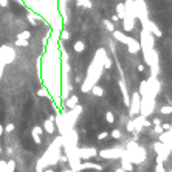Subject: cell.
Wrapping results in <instances>:
<instances>
[{
    "label": "cell",
    "mask_w": 172,
    "mask_h": 172,
    "mask_svg": "<svg viewBox=\"0 0 172 172\" xmlns=\"http://www.w3.org/2000/svg\"><path fill=\"white\" fill-rule=\"evenodd\" d=\"M104 25H105V28H107L110 33H113V31H115V25H113L110 20H104Z\"/></svg>",
    "instance_id": "cell-25"
},
{
    "label": "cell",
    "mask_w": 172,
    "mask_h": 172,
    "mask_svg": "<svg viewBox=\"0 0 172 172\" xmlns=\"http://www.w3.org/2000/svg\"><path fill=\"white\" fill-rule=\"evenodd\" d=\"M31 37V33L30 31H22L20 34H17V39H20V41H28Z\"/></svg>",
    "instance_id": "cell-21"
},
{
    "label": "cell",
    "mask_w": 172,
    "mask_h": 172,
    "mask_svg": "<svg viewBox=\"0 0 172 172\" xmlns=\"http://www.w3.org/2000/svg\"><path fill=\"white\" fill-rule=\"evenodd\" d=\"M44 130L47 133H54L56 132V126H54V115H51L48 119L44 121Z\"/></svg>",
    "instance_id": "cell-8"
},
{
    "label": "cell",
    "mask_w": 172,
    "mask_h": 172,
    "mask_svg": "<svg viewBox=\"0 0 172 172\" xmlns=\"http://www.w3.org/2000/svg\"><path fill=\"white\" fill-rule=\"evenodd\" d=\"M37 96H41V98H50L48 88H47V87H41V88L37 90Z\"/></svg>",
    "instance_id": "cell-20"
},
{
    "label": "cell",
    "mask_w": 172,
    "mask_h": 172,
    "mask_svg": "<svg viewBox=\"0 0 172 172\" xmlns=\"http://www.w3.org/2000/svg\"><path fill=\"white\" fill-rule=\"evenodd\" d=\"M76 155L79 157V160H84V161H88L92 158H95L98 155V149H95L93 146H88V147H76Z\"/></svg>",
    "instance_id": "cell-5"
},
{
    "label": "cell",
    "mask_w": 172,
    "mask_h": 172,
    "mask_svg": "<svg viewBox=\"0 0 172 172\" xmlns=\"http://www.w3.org/2000/svg\"><path fill=\"white\" fill-rule=\"evenodd\" d=\"M155 172H166L163 163H157V167H155Z\"/></svg>",
    "instance_id": "cell-33"
},
{
    "label": "cell",
    "mask_w": 172,
    "mask_h": 172,
    "mask_svg": "<svg viewBox=\"0 0 172 172\" xmlns=\"http://www.w3.org/2000/svg\"><path fill=\"white\" fill-rule=\"evenodd\" d=\"M42 132H44V129H42L41 126H36V127L33 129L31 136H33V140H34L36 144H41V143H42Z\"/></svg>",
    "instance_id": "cell-11"
},
{
    "label": "cell",
    "mask_w": 172,
    "mask_h": 172,
    "mask_svg": "<svg viewBox=\"0 0 172 172\" xmlns=\"http://www.w3.org/2000/svg\"><path fill=\"white\" fill-rule=\"evenodd\" d=\"M16 170V161L14 160H8L6 166H5V172H14Z\"/></svg>",
    "instance_id": "cell-19"
},
{
    "label": "cell",
    "mask_w": 172,
    "mask_h": 172,
    "mask_svg": "<svg viewBox=\"0 0 172 172\" xmlns=\"http://www.w3.org/2000/svg\"><path fill=\"white\" fill-rule=\"evenodd\" d=\"M16 47H28V41H20V39H17V41H16Z\"/></svg>",
    "instance_id": "cell-30"
},
{
    "label": "cell",
    "mask_w": 172,
    "mask_h": 172,
    "mask_svg": "<svg viewBox=\"0 0 172 172\" xmlns=\"http://www.w3.org/2000/svg\"><path fill=\"white\" fill-rule=\"evenodd\" d=\"M61 172H71V169H70V167H65V169H62Z\"/></svg>",
    "instance_id": "cell-42"
},
{
    "label": "cell",
    "mask_w": 172,
    "mask_h": 172,
    "mask_svg": "<svg viewBox=\"0 0 172 172\" xmlns=\"http://www.w3.org/2000/svg\"><path fill=\"white\" fill-rule=\"evenodd\" d=\"M44 172H54V170H53V169H50V167H48V169H45V170H44Z\"/></svg>",
    "instance_id": "cell-43"
},
{
    "label": "cell",
    "mask_w": 172,
    "mask_h": 172,
    "mask_svg": "<svg viewBox=\"0 0 172 172\" xmlns=\"http://www.w3.org/2000/svg\"><path fill=\"white\" fill-rule=\"evenodd\" d=\"M92 95L93 96H96V98H101V96H104V90H102V87H99L98 84L95 85V87H92Z\"/></svg>",
    "instance_id": "cell-16"
},
{
    "label": "cell",
    "mask_w": 172,
    "mask_h": 172,
    "mask_svg": "<svg viewBox=\"0 0 172 172\" xmlns=\"http://www.w3.org/2000/svg\"><path fill=\"white\" fill-rule=\"evenodd\" d=\"M158 136H160L158 143H161V144L166 146V147H170V146H172V133H170V132H163V133H160Z\"/></svg>",
    "instance_id": "cell-9"
},
{
    "label": "cell",
    "mask_w": 172,
    "mask_h": 172,
    "mask_svg": "<svg viewBox=\"0 0 172 172\" xmlns=\"http://www.w3.org/2000/svg\"><path fill=\"white\" fill-rule=\"evenodd\" d=\"M116 172H124V170H123V169L119 167V169H116Z\"/></svg>",
    "instance_id": "cell-44"
},
{
    "label": "cell",
    "mask_w": 172,
    "mask_h": 172,
    "mask_svg": "<svg viewBox=\"0 0 172 172\" xmlns=\"http://www.w3.org/2000/svg\"><path fill=\"white\" fill-rule=\"evenodd\" d=\"M121 160V169L124 170V172H133V164L130 163V160L127 158V155H124L123 158H119Z\"/></svg>",
    "instance_id": "cell-14"
},
{
    "label": "cell",
    "mask_w": 172,
    "mask_h": 172,
    "mask_svg": "<svg viewBox=\"0 0 172 172\" xmlns=\"http://www.w3.org/2000/svg\"><path fill=\"white\" fill-rule=\"evenodd\" d=\"M126 129H127V132H129V133H135V129H133V123H132V119L126 124Z\"/></svg>",
    "instance_id": "cell-28"
},
{
    "label": "cell",
    "mask_w": 172,
    "mask_h": 172,
    "mask_svg": "<svg viewBox=\"0 0 172 172\" xmlns=\"http://www.w3.org/2000/svg\"><path fill=\"white\" fill-rule=\"evenodd\" d=\"M78 104H79V98H78L76 95H71L68 99H65V104H64V105H65L67 110H71V109H75Z\"/></svg>",
    "instance_id": "cell-13"
},
{
    "label": "cell",
    "mask_w": 172,
    "mask_h": 172,
    "mask_svg": "<svg viewBox=\"0 0 172 172\" xmlns=\"http://www.w3.org/2000/svg\"><path fill=\"white\" fill-rule=\"evenodd\" d=\"M5 62H3V59L0 58V79H2V75H3V70H5Z\"/></svg>",
    "instance_id": "cell-34"
},
{
    "label": "cell",
    "mask_w": 172,
    "mask_h": 172,
    "mask_svg": "<svg viewBox=\"0 0 172 172\" xmlns=\"http://www.w3.org/2000/svg\"><path fill=\"white\" fill-rule=\"evenodd\" d=\"M153 133H155V135H160V133H163V129H161V126H153Z\"/></svg>",
    "instance_id": "cell-35"
},
{
    "label": "cell",
    "mask_w": 172,
    "mask_h": 172,
    "mask_svg": "<svg viewBox=\"0 0 172 172\" xmlns=\"http://www.w3.org/2000/svg\"><path fill=\"white\" fill-rule=\"evenodd\" d=\"M102 67H104L105 70H110V68H112V59L107 56V53H104V56H102Z\"/></svg>",
    "instance_id": "cell-17"
},
{
    "label": "cell",
    "mask_w": 172,
    "mask_h": 172,
    "mask_svg": "<svg viewBox=\"0 0 172 172\" xmlns=\"http://www.w3.org/2000/svg\"><path fill=\"white\" fill-rule=\"evenodd\" d=\"M3 132H5V130H3V126H2V124H0V136H2V135H3Z\"/></svg>",
    "instance_id": "cell-41"
},
{
    "label": "cell",
    "mask_w": 172,
    "mask_h": 172,
    "mask_svg": "<svg viewBox=\"0 0 172 172\" xmlns=\"http://www.w3.org/2000/svg\"><path fill=\"white\" fill-rule=\"evenodd\" d=\"M105 121H107L109 124H113V123H115V115H113V112L109 110V112L105 113Z\"/></svg>",
    "instance_id": "cell-22"
},
{
    "label": "cell",
    "mask_w": 172,
    "mask_h": 172,
    "mask_svg": "<svg viewBox=\"0 0 172 172\" xmlns=\"http://www.w3.org/2000/svg\"><path fill=\"white\" fill-rule=\"evenodd\" d=\"M163 132H170V123H161Z\"/></svg>",
    "instance_id": "cell-31"
},
{
    "label": "cell",
    "mask_w": 172,
    "mask_h": 172,
    "mask_svg": "<svg viewBox=\"0 0 172 172\" xmlns=\"http://www.w3.org/2000/svg\"><path fill=\"white\" fill-rule=\"evenodd\" d=\"M0 58L3 59L5 64H11V62L14 61V58H16L14 50H13L11 47H8V45H3L2 48H0Z\"/></svg>",
    "instance_id": "cell-7"
},
{
    "label": "cell",
    "mask_w": 172,
    "mask_h": 172,
    "mask_svg": "<svg viewBox=\"0 0 172 172\" xmlns=\"http://www.w3.org/2000/svg\"><path fill=\"white\" fill-rule=\"evenodd\" d=\"M140 102H141V98H140V95H138V92H135L133 95H132V98H130V102H129V115L132 116V118H135V116H138L140 115Z\"/></svg>",
    "instance_id": "cell-6"
},
{
    "label": "cell",
    "mask_w": 172,
    "mask_h": 172,
    "mask_svg": "<svg viewBox=\"0 0 172 172\" xmlns=\"http://www.w3.org/2000/svg\"><path fill=\"white\" fill-rule=\"evenodd\" d=\"M70 37H71V34H70L67 30H64V31L61 33V39H62V41H68Z\"/></svg>",
    "instance_id": "cell-27"
},
{
    "label": "cell",
    "mask_w": 172,
    "mask_h": 172,
    "mask_svg": "<svg viewBox=\"0 0 172 172\" xmlns=\"http://www.w3.org/2000/svg\"><path fill=\"white\" fill-rule=\"evenodd\" d=\"M150 124H153V126H161V119H160V118H153V119L150 121Z\"/></svg>",
    "instance_id": "cell-36"
},
{
    "label": "cell",
    "mask_w": 172,
    "mask_h": 172,
    "mask_svg": "<svg viewBox=\"0 0 172 172\" xmlns=\"http://www.w3.org/2000/svg\"><path fill=\"white\" fill-rule=\"evenodd\" d=\"M104 53H105L104 48H99V50L96 51V56H95L93 62H92L90 67H88L87 78H85V81H84V84H82V87H81V90H82L84 93L90 92L92 87H95L96 82H98V79L101 78V71L104 70V67H102V56H104Z\"/></svg>",
    "instance_id": "cell-1"
},
{
    "label": "cell",
    "mask_w": 172,
    "mask_h": 172,
    "mask_svg": "<svg viewBox=\"0 0 172 172\" xmlns=\"http://www.w3.org/2000/svg\"><path fill=\"white\" fill-rule=\"evenodd\" d=\"M118 85H119V88H121V92H123L124 104H126V107H129V102H130V96H129V93H127V87H126V82H124V79H119V81H118Z\"/></svg>",
    "instance_id": "cell-10"
},
{
    "label": "cell",
    "mask_w": 172,
    "mask_h": 172,
    "mask_svg": "<svg viewBox=\"0 0 172 172\" xmlns=\"http://www.w3.org/2000/svg\"><path fill=\"white\" fill-rule=\"evenodd\" d=\"M109 135H110L112 138H115V140H119V138L123 136V133H121V132H119L118 129H113V130H112V132H110Z\"/></svg>",
    "instance_id": "cell-24"
},
{
    "label": "cell",
    "mask_w": 172,
    "mask_h": 172,
    "mask_svg": "<svg viewBox=\"0 0 172 172\" xmlns=\"http://www.w3.org/2000/svg\"><path fill=\"white\" fill-rule=\"evenodd\" d=\"M73 50H75L76 53H82V51L85 50V44H84L82 41H78V42H75V45H73Z\"/></svg>",
    "instance_id": "cell-18"
},
{
    "label": "cell",
    "mask_w": 172,
    "mask_h": 172,
    "mask_svg": "<svg viewBox=\"0 0 172 172\" xmlns=\"http://www.w3.org/2000/svg\"><path fill=\"white\" fill-rule=\"evenodd\" d=\"M113 37H115L116 41H119V42L126 44V45H127V48H129V53L136 54V53L140 51V42H138V41H135L133 37L126 36V34H123L121 31H116V30L113 31Z\"/></svg>",
    "instance_id": "cell-2"
},
{
    "label": "cell",
    "mask_w": 172,
    "mask_h": 172,
    "mask_svg": "<svg viewBox=\"0 0 172 172\" xmlns=\"http://www.w3.org/2000/svg\"><path fill=\"white\" fill-rule=\"evenodd\" d=\"M160 113H163V115H170V113H172V107H170V105H163V107L160 109Z\"/></svg>",
    "instance_id": "cell-23"
},
{
    "label": "cell",
    "mask_w": 172,
    "mask_h": 172,
    "mask_svg": "<svg viewBox=\"0 0 172 172\" xmlns=\"http://www.w3.org/2000/svg\"><path fill=\"white\" fill-rule=\"evenodd\" d=\"M3 130H5L6 133H11V132L14 130V124H13V123H8V124L3 127Z\"/></svg>",
    "instance_id": "cell-29"
},
{
    "label": "cell",
    "mask_w": 172,
    "mask_h": 172,
    "mask_svg": "<svg viewBox=\"0 0 172 172\" xmlns=\"http://www.w3.org/2000/svg\"><path fill=\"white\" fill-rule=\"evenodd\" d=\"M143 121H144V116H141V115H138V116L132 118V123H133V129H135V133L141 132V129H143Z\"/></svg>",
    "instance_id": "cell-15"
},
{
    "label": "cell",
    "mask_w": 172,
    "mask_h": 172,
    "mask_svg": "<svg viewBox=\"0 0 172 172\" xmlns=\"http://www.w3.org/2000/svg\"><path fill=\"white\" fill-rule=\"evenodd\" d=\"M84 169H95V170H102V166L98 164V163H93V161H85L82 164H79V172L84 170Z\"/></svg>",
    "instance_id": "cell-12"
},
{
    "label": "cell",
    "mask_w": 172,
    "mask_h": 172,
    "mask_svg": "<svg viewBox=\"0 0 172 172\" xmlns=\"http://www.w3.org/2000/svg\"><path fill=\"white\" fill-rule=\"evenodd\" d=\"M98 155L101 158L105 160H116V158H123L126 155V149L124 147H112V149H102L98 152Z\"/></svg>",
    "instance_id": "cell-4"
},
{
    "label": "cell",
    "mask_w": 172,
    "mask_h": 172,
    "mask_svg": "<svg viewBox=\"0 0 172 172\" xmlns=\"http://www.w3.org/2000/svg\"><path fill=\"white\" fill-rule=\"evenodd\" d=\"M136 70H138V71H140V73H144V70H146V67H144V65H143V64H140V65H138V67H136Z\"/></svg>",
    "instance_id": "cell-37"
},
{
    "label": "cell",
    "mask_w": 172,
    "mask_h": 172,
    "mask_svg": "<svg viewBox=\"0 0 172 172\" xmlns=\"http://www.w3.org/2000/svg\"><path fill=\"white\" fill-rule=\"evenodd\" d=\"M118 20H119V17H118V16H116V14H115V16H113V17H112V20H110V22H112V24H113V22H118Z\"/></svg>",
    "instance_id": "cell-39"
},
{
    "label": "cell",
    "mask_w": 172,
    "mask_h": 172,
    "mask_svg": "<svg viewBox=\"0 0 172 172\" xmlns=\"http://www.w3.org/2000/svg\"><path fill=\"white\" fill-rule=\"evenodd\" d=\"M116 11H118V17L119 19H124V5H118V8H116Z\"/></svg>",
    "instance_id": "cell-26"
},
{
    "label": "cell",
    "mask_w": 172,
    "mask_h": 172,
    "mask_svg": "<svg viewBox=\"0 0 172 172\" xmlns=\"http://www.w3.org/2000/svg\"><path fill=\"white\" fill-rule=\"evenodd\" d=\"M107 136H109V132H105V130H104V132H99V133H98V136H96V138H98V140H99V141H101V140H105V138H107Z\"/></svg>",
    "instance_id": "cell-32"
},
{
    "label": "cell",
    "mask_w": 172,
    "mask_h": 172,
    "mask_svg": "<svg viewBox=\"0 0 172 172\" xmlns=\"http://www.w3.org/2000/svg\"><path fill=\"white\" fill-rule=\"evenodd\" d=\"M59 161L65 163V161H67V157H65V155H61V157H59Z\"/></svg>",
    "instance_id": "cell-40"
},
{
    "label": "cell",
    "mask_w": 172,
    "mask_h": 172,
    "mask_svg": "<svg viewBox=\"0 0 172 172\" xmlns=\"http://www.w3.org/2000/svg\"><path fill=\"white\" fill-rule=\"evenodd\" d=\"M126 155H127V158L130 160V163H132L133 166H135V164L144 163L146 158H147V152H146V149H144L143 146H136L135 149L126 152Z\"/></svg>",
    "instance_id": "cell-3"
},
{
    "label": "cell",
    "mask_w": 172,
    "mask_h": 172,
    "mask_svg": "<svg viewBox=\"0 0 172 172\" xmlns=\"http://www.w3.org/2000/svg\"><path fill=\"white\" fill-rule=\"evenodd\" d=\"M149 126H152L150 121H149L147 118H144V121H143V127H149Z\"/></svg>",
    "instance_id": "cell-38"
}]
</instances>
